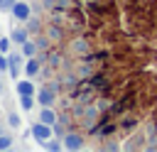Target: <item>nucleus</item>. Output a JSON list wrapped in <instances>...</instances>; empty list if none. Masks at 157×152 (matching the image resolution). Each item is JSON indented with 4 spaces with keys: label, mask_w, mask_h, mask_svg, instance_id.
I'll use <instances>...</instances> for the list:
<instances>
[{
    "label": "nucleus",
    "mask_w": 157,
    "mask_h": 152,
    "mask_svg": "<svg viewBox=\"0 0 157 152\" xmlns=\"http://www.w3.org/2000/svg\"><path fill=\"white\" fill-rule=\"evenodd\" d=\"M32 137L39 142V145H44L47 140H52L54 137V125H47V123H42V120H37L34 125H32Z\"/></svg>",
    "instance_id": "obj_1"
},
{
    "label": "nucleus",
    "mask_w": 157,
    "mask_h": 152,
    "mask_svg": "<svg viewBox=\"0 0 157 152\" xmlns=\"http://www.w3.org/2000/svg\"><path fill=\"white\" fill-rule=\"evenodd\" d=\"M12 17L17 20V22H27L29 17H32V7H29V2H25V0H15V5H12Z\"/></svg>",
    "instance_id": "obj_2"
},
{
    "label": "nucleus",
    "mask_w": 157,
    "mask_h": 152,
    "mask_svg": "<svg viewBox=\"0 0 157 152\" xmlns=\"http://www.w3.org/2000/svg\"><path fill=\"white\" fill-rule=\"evenodd\" d=\"M37 101H39V105H54V101H56V83L42 86L37 91Z\"/></svg>",
    "instance_id": "obj_3"
},
{
    "label": "nucleus",
    "mask_w": 157,
    "mask_h": 152,
    "mask_svg": "<svg viewBox=\"0 0 157 152\" xmlns=\"http://www.w3.org/2000/svg\"><path fill=\"white\" fill-rule=\"evenodd\" d=\"M61 140H64V150H83V137L78 132H66Z\"/></svg>",
    "instance_id": "obj_4"
},
{
    "label": "nucleus",
    "mask_w": 157,
    "mask_h": 152,
    "mask_svg": "<svg viewBox=\"0 0 157 152\" xmlns=\"http://www.w3.org/2000/svg\"><path fill=\"white\" fill-rule=\"evenodd\" d=\"M39 71H42V59H39V56H29L27 64H25V74H27L29 78H34Z\"/></svg>",
    "instance_id": "obj_5"
},
{
    "label": "nucleus",
    "mask_w": 157,
    "mask_h": 152,
    "mask_svg": "<svg viewBox=\"0 0 157 152\" xmlns=\"http://www.w3.org/2000/svg\"><path fill=\"white\" fill-rule=\"evenodd\" d=\"M37 120H42V123H47V125H54L56 120H59V115L54 113V108L52 105H42V110H39V118Z\"/></svg>",
    "instance_id": "obj_6"
},
{
    "label": "nucleus",
    "mask_w": 157,
    "mask_h": 152,
    "mask_svg": "<svg viewBox=\"0 0 157 152\" xmlns=\"http://www.w3.org/2000/svg\"><path fill=\"white\" fill-rule=\"evenodd\" d=\"M10 39H12V44H25L27 39H29V29H25V27H15L12 32H10Z\"/></svg>",
    "instance_id": "obj_7"
},
{
    "label": "nucleus",
    "mask_w": 157,
    "mask_h": 152,
    "mask_svg": "<svg viewBox=\"0 0 157 152\" xmlns=\"http://www.w3.org/2000/svg\"><path fill=\"white\" fill-rule=\"evenodd\" d=\"M22 56H25L22 51H20V54H7V59H10V76H12V78H17V76H20V66H22Z\"/></svg>",
    "instance_id": "obj_8"
},
{
    "label": "nucleus",
    "mask_w": 157,
    "mask_h": 152,
    "mask_svg": "<svg viewBox=\"0 0 157 152\" xmlns=\"http://www.w3.org/2000/svg\"><path fill=\"white\" fill-rule=\"evenodd\" d=\"M17 96H37V88L32 81H17Z\"/></svg>",
    "instance_id": "obj_9"
},
{
    "label": "nucleus",
    "mask_w": 157,
    "mask_h": 152,
    "mask_svg": "<svg viewBox=\"0 0 157 152\" xmlns=\"http://www.w3.org/2000/svg\"><path fill=\"white\" fill-rule=\"evenodd\" d=\"M37 51H39V47H37V42H32V39H27L25 44H22V54L29 59V56H37Z\"/></svg>",
    "instance_id": "obj_10"
},
{
    "label": "nucleus",
    "mask_w": 157,
    "mask_h": 152,
    "mask_svg": "<svg viewBox=\"0 0 157 152\" xmlns=\"http://www.w3.org/2000/svg\"><path fill=\"white\" fill-rule=\"evenodd\" d=\"M71 49H74L76 54H88V49H91V47H88V42H86V39H74Z\"/></svg>",
    "instance_id": "obj_11"
},
{
    "label": "nucleus",
    "mask_w": 157,
    "mask_h": 152,
    "mask_svg": "<svg viewBox=\"0 0 157 152\" xmlns=\"http://www.w3.org/2000/svg\"><path fill=\"white\" fill-rule=\"evenodd\" d=\"M44 147H47L49 152H59V150H64V140H61V137H59V140H47Z\"/></svg>",
    "instance_id": "obj_12"
},
{
    "label": "nucleus",
    "mask_w": 157,
    "mask_h": 152,
    "mask_svg": "<svg viewBox=\"0 0 157 152\" xmlns=\"http://www.w3.org/2000/svg\"><path fill=\"white\" fill-rule=\"evenodd\" d=\"M34 101H37V96H20L22 110H32V108H34Z\"/></svg>",
    "instance_id": "obj_13"
},
{
    "label": "nucleus",
    "mask_w": 157,
    "mask_h": 152,
    "mask_svg": "<svg viewBox=\"0 0 157 152\" xmlns=\"http://www.w3.org/2000/svg\"><path fill=\"white\" fill-rule=\"evenodd\" d=\"M135 125H137V120H135V118H132V115H130V118H128V115H125V118H123V120H120V127H123V130H132V127H135Z\"/></svg>",
    "instance_id": "obj_14"
},
{
    "label": "nucleus",
    "mask_w": 157,
    "mask_h": 152,
    "mask_svg": "<svg viewBox=\"0 0 157 152\" xmlns=\"http://www.w3.org/2000/svg\"><path fill=\"white\" fill-rule=\"evenodd\" d=\"M64 123H66L64 118L54 123V135H56V137H64V135H66V127H64Z\"/></svg>",
    "instance_id": "obj_15"
},
{
    "label": "nucleus",
    "mask_w": 157,
    "mask_h": 152,
    "mask_svg": "<svg viewBox=\"0 0 157 152\" xmlns=\"http://www.w3.org/2000/svg\"><path fill=\"white\" fill-rule=\"evenodd\" d=\"M7 125H10V127H20V125H22L20 115H17V113H10V115H7Z\"/></svg>",
    "instance_id": "obj_16"
},
{
    "label": "nucleus",
    "mask_w": 157,
    "mask_h": 152,
    "mask_svg": "<svg viewBox=\"0 0 157 152\" xmlns=\"http://www.w3.org/2000/svg\"><path fill=\"white\" fill-rule=\"evenodd\" d=\"M10 147H12V137L2 132V135H0V150H10Z\"/></svg>",
    "instance_id": "obj_17"
},
{
    "label": "nucleus",
    "mask_w": 157,
    "mask_h": 152,
    "mask_svg": "<svg viewBox=\"0 0 157 152\" xmlns=\"http://www.w3.org/2000/svg\"><path fill=\"white\" fill-rule=\"evenodd\" d=\"M10 44H12V39H10V37H0V51H2V54H7Z\"/></svg>",
    "instance_id": "obj_18"
},
{
    "label": "nucleus",
    "mask_w": 157,
    "mask_h": 152,
    "mask_svg": "<svg viewBox=\"0 0 157 152\" xmlns=\"http://www.w3.org/2000/svg\"><path fill=\"white\" fill-rule=\"evenodd\" d=\"M0 71H10V59H7V54H2V51H0Z\"/></svg>",
    "instance_id": "obj_19"
},
{
    "label": "nucleus",
    "mask_w": 157,
    "mask_h": 152,
    "mask_svg": "<svg viewBox=\"0 0 157 152\" xmlns=\"http://www.w3.org/2000/svg\"><path fill=\"white\" fill-rule=\"evenodd\" d=\"M49 39H52V42L61 39V29H59V27H49Z\"/></svg>",
    "instance_id": "obj_20"
},
{
    "label": "nucleus",
    "mask_w": 157,
    "mask_h": 152,
    "mask_svg": "<svg viewBox=\"0 0 157 152\" xmlns=\"http://www.w3.org/2000/svg\"><path fill=\"white\" fill-rule=\"evenodd\" d=\"M12 5H15V0H0V10H2V12L12 10Z\"/></svg>",
    "instance_id": "obj_21"
},
{
    "label": "nucleus",
    "mask_w": 157,
    "mask_h": 152,
    "mask_svg": "<svg viewBox=\"0 0 157 152\" xmlns=\"http://www.w3.org/2000/svg\"><path fill=\"white\" fill-rule=\"evenodd\" d=\"M27 22H29V25H27V29H29V32H37V29H39V22H37V20H32V17H29Z\"/></svg>",
    "instance_id": "obj_22"
},
{
    "label": "nucleus",
    "mask_w": 157,
    "mask_h": 152,
    "mask_svg": "<svg viewBox=\"0 0 157 152\" xmlns=\"http://www.w3.org/2000/svg\"><path fill=\"white\" fill-rule=\"evenodd\" d=\"M2 132H5V127H2V125H0V135H2Z\"/></svg>",
    "instance_id": "obj_23"
},
{
    "label": "nucleus",
    "mask_w": 157,
    "mask_h": 152,
    "mask_svg": "<svg viewBox=\"0 0 157 152\" xmlns=\"http://www.w3.org/2000/svg\"><path fill=\"white\" fill-rule=\"evenodd\" d=\"M0 93H2V81H0Z\"/></svg>",
    "instance_id": "obj_24"
}]
</instances>
